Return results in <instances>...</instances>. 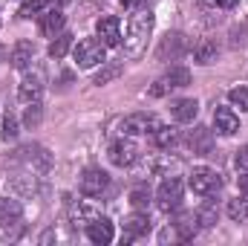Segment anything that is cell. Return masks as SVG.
Returning a JSON list of instances; mask_svg holds the SVG:
<instances>
[{
    "label": "cell",
    "mask_w": 248,
    "mask_h": 246,
    "mask_svg": "<svg viewBox=\"0 0 248 246\" xmlns=\"http://www.w3.org/2000/svg\"><path fill=\"white\" fill-rule=\"evenodd\" d=\"M153 32V12L150 9H136L127 20V35H124V53L130 58H141L147 50V38Z\"/></svg>",
    "instance_id": "6da1fadb"
},
{
    "label": "cell",
    "mask_w": 248,
    "mask_h": 246,
    "mask_svg": "<svg viewBox=\"0 0 248 246\" xmlns=\"http://www.w3.org/2000/svg\"><path fill=\"white\" fill-rule=\"evenodd\" d=\"M104 44L98 41V38H84V41H78L75 44V50H72V58L75 64L81 67V70H93V67H98V64H104Z\"/></svg>",
    "instance_id": "7a4b0ae2"
},
{
    "label": "cell",
    "mask_w": 248,
    "mask_h": 246,
    "mask_svg": "<svg viewBox=\"0 0 248 246\" xmlns=\"http://www.w3.org/2000/svg\"><path fill=\"white\" fill-rule=\"evenodd\" d=\"M182 194H185V183L179 177L168 174L162 180V185H159V191H156V206L162 211H176L182 206Z\"/></svg>",
    "instance_id": "3957f363"
},
{
    "label": "cell",
    "mask_w": 248,
    "mask_h": 246,
    "mask_svg": "<svg viewBox=\"0 0 248 246\" xmlns=\"http://www.w3.org/2000/svg\"><path fill=\"white\" fill-rule=\"evenodd\" d=\"M190 84V70L185 67H173V70H168L153 87H150V96L153 99H159V96H165V93H170V90H182Z\"/></svg>",
    "instance_id": "277c9868"
},
{
    "label": "cell",
    "mask_w": 248,
    "mask_h": 246,
    "mask_svg": "<svg viewBox=\"0 0 248 246\" xmlns=\"http://www.w3.org/2000/svg\"><path fill=\"white\" fill-rule=\"evenodd\" d=\"M159 119L153 116V113H133V116H127L122 119V133L124 136H153V130L159 127Z\"/></svg>",
    "instance_id": "5b68a950"
},
{
    "label": "cell",
    "mask_w": 248,
    "mask_h": 246,
    "mask_svg": "<svg viewBox=\"0 0 248 246\" xmlns=\"http://www.w3.org/2000/svg\"><path fill=\"white\" fill-rule=\"evenodd\" d=\"M107 157H110V162H113L116 168H130V165L139 159V148H136V142H133L130 136H122V139H116V142L110 145Z\"/></svg>",
    "instance_id": "8992f818"
},
{
    "label": "cell",
    "mask_w": 248,
    "mask_h": 246,
    "mask_svg": "<svg viewBox=\"0 0 248 246\" xmlns=\"http://www.w3.org/2000/svg\"><path fill=\"white\" fill-rule=\"evenodd\" d=\"M187 183H190V188H193V194H202V197H208V194H217V191H219L222 177H219L214 168H193Z\"/></svg>",
    "instance_id": "52a82bcc"
},
{
    "label": "cell",
    "mask_w": 248,
    "mask_h": 246,
    "mask_svg": "<svg viewBox=\"0 0 248 246\" xmlns=\"http://www.w3.org/2000/svg\"><path fill=\"white\" fill-rule=\"evenodd\" d=\"M95 35H98V41H101L107 50L122 47V23H119V18H113V15L101 18V20L95 23Z\"/></svg>",
    "instance_id": "ba28073f"
},
{
    "label": "cell",
    "mask_w": 248,
    "mask_h": 246,
    "mask_svg": "<svg viewBox=\"0 0 248 246\" xmlns=\"http://www.w3.org/2000/svg\"><path fill=\"white\" fill-rule=\"evenodd\" d=\"M107 185H110L107 171H101V168H87L84 177H81V194H84V197H101V194L107 191Z\"/></svg>",
    "instance_id": "9c48e42d"
},
{
    "label": "cell",
    "mask_w": 248,
    "mask_h": 246,
    "mask_svg": "<svg viewBox=\"0 0 248 246\" xmlns=\"http://www.w3.org/2000/svg\"><path fill=\"white\" fill-rule=\"evenodd\" d=\"M182 53H185V35H179V32H168L165 38H162V44H159V50H156V58L159 61H176V58H182Z\"/></svg>",
    "instance_id": "30bf717a"
},
{
    "label": "cell",
    "mask_w": 248,
    "mask_h": 246,
    "mask_svg": "<svg viewBox=\"0 0 248 246\" xmlns=\"http://www.w3.org/2000/svg\"><path fill=\"white\" fill-rule=\"evenodd\" d=\"M147 232H150V217H147V214H141V211H136V214H130V217L124 220L122 241H124V244H133V241L144 238Z\"/></svg>",
    "instance_id": "8fae6325"
},
{
    "label": "cell",
    "mask_w": 248,
    "mask_h": 246,
    "mask_svg": "<svg viewBox=\"0 0 248 246\" xmlns=\"http://www.w3.org/2000/svg\"><path fill=\"white\" fill-rule=\"evenodd\" d=\"M41 96H44V81H41V75H38V72L23 75V78H20V87H17V99H20L23 105H32V102H41Z\"/></svg>",
    "instance_id": "7c38bea8"
},
{
    "label": "cell",
    "mask_w": 248,
    "mask_h": 246,
    "mask_svg": "<svg viewBox=\"0 0 248 246\" xmlns=\"http://www.w3.org/2000/svg\"><path fill=\"white\" fill-rule=\"evenodd\" d=\"M87 238L93 241V244H98V246H107V244H113V238H116V229H113V223L107 220V217H95L90 226H87Z\"/></svg>",
    "instance_id": "4fadbf2b"
},
{
    "label": "cell",
    "mask_w": 248,
    "mask_h": 246,
    "mask_svg": "<svg viewBox=\"0 0 248 246\" xmlns=\"http://www.w3.org/2000/svg\"><path fill=\"white\" fill-rule=\"evenodd\" d=\"M214 127H217V133H222V136H234V133L240 130V119H237V113H234L231 107H217V110H214Z\"/></svg>",
    "instance_id": "5bb4252c"
},
{
    "label": "cell",
    "mask_w": 248,
    "mask_h": 246,
    "mask_svg": "<svg viewBox=\"0 0 248 246\" xmlns=\"http://www.w3.org/2000/svg\"><path fill=\"white\" fill-rule=\"evenodd\" d=\"M187 148L193 151V154H211V148H214V133L208 130V127H193L190 133H187Z\"/></svg>",
    "instance_id": "9a60e30c"
},
{
    "label": "cell",
    "mask_w": 248,
    "mask_h": 246,
    "mask_svg": "<svg viewBox=\"0 0 248 246\" xmlns=\"http://www.w3.org/2000/svg\"><path fill=\"white\" fill-rule=\"evenodd\" d=\"M63 26H66V15H63L61 9H46V12L41 15V32H44L46 38L61 35Z\"/></svg>",
    "instance_id": "2e32d148"
},
{
    "label": "cell",
    "mask_w": 248,
    "mask_h": 246,
    "mask_svg": "<svg viewBox=\"0 0 248 246\" xmlns=\"http://www.w3.org/2000/svg\"><path fill=\"white\" fill-rule=\"evenodd\" d=\"M196 113H199V102L196 99H179V102L170 105V116L179 124H190L196 119Z\"/></svg>",
    "instance_id": "e0dca14e"
},
{
    "label": "cell",
    "mask_w": 248,
    "mask_h": 246,
    "mask_svg": "<svg viewBox=\"0 0 248 246\" xmlns=\"http://www.w3.org/2000/svg\"><path fill=\"white\" fill-rule=\"evenodd\" d=\"M173 232H176V241H193L196 232H199V217H196V211H185V214L173 223Z\"/></svg>",
    "instance_id": "ac0fdd59"
},
{
    "label": "cell",
    "mask_w": 248,
    "mask_h": 246,
    "mask_svg": "<svg viewBox=\"0 0 248 246\" xmlns=\"http://www.w3.org/2000/svg\"><path fill=\"white\" fill-rule=\"evenodd\" d=\"M95 217H98V209H95L93 203H87V200H78V203L69 209V220H72V226H90Z\"/></svg>",
    "instance_id": "d6986e66"
},
{
    "label": "cell",
    "mask_w": 248,
    "mask_h": 246,
    "mask_svg": "<svg viewBox=\"0 0 248 246\" xmlns=\"http://www.w3.org/2000/svg\"><path fill=\"white\" fill-rule=\"evenodd\" d=\"M35 58V47H32V41H17L15 47H12V53H9V61L15 70H26L29 64Z\"/></svg>",
    "instance_id": "ffe728a7"
},
{
    "label": "cell",
    "mask_w": 248,
    "mask_h": 246,
    "mask_svg": "<svg viewBox=\"0 0 248 246\" xmlns=\"http://www.w3.org/2000/svg\"><path fill=\"white\" fill-rule=\"evenodd\" d=\"M23 217V206L17 200H9V197H0V223H17Z\"/></svg>",
    "instance_id": "44dd1931"
},
{
    "label": "cell",
    "mask_w": 248,
    "mask_h": 246,
    "mask_svg": "<svg viewBox=\"0 0 248 246\" xmlns=\"http://www.w3.org/2000/svg\"><path fill=\"white\" fill-rule=\"evenodd\" d=\"M217 55H219V50H217V44H214V41H199V44H196V50H193V58H196V64H202V67L214 64V61H217Z\"/></svg>",
    "instance_id": "7402d4cb"
},
{
    "label": "cell",
    "mask_w": 248,
    "mask_h": 246,
    "mask_svg": "<svg viewBox=\"0 0 248 246\" xmlns=\"http://www.w3.org/2000/svg\"><path fill=\"white\" fill-rule=\"evenodd\" d=\"M225 211H228V217L234 220V223H246L248 220V197H237V200H228V206H225Z\"/></svg>",
    "instance_id": "603a6c76"
},
{
    "label": "cell",
    "mask_w": 248,
    "mask_h": 246,
    "mask_svg": "<svg viewBox=\"0 0 248 246\" xmlns=\"http://www.w3.org/2000/svg\"><path fill=\"white\" fill-rule=\"evenodd\" d=\"M69 50H72V35H69V32H61V35H55V41L49 44V58L61 61Z\"/></svg>",
    "instance_id": "cb8c5ba5"
},
{
    "label": "cell",
    "mask_w": 248,
    "mask_h": 246,
    "mask_svg": "<svg viewBox=\"0 0 248 246\" xmlns=\"http://www.w3.org/2000/svg\"><path fill=\"white\" fill-rule=\"evenodd\" d=\"M176 139H179V136H176V130H173V127H168V124H159V127L153 130V145H156V148H173V145H176Z\"/></svg>",
    "instance_id": "d4e9b609"
},
{
    "label": "cell",
    "mask_w": 248,
    "mask_h": 246,
    "mask_svg": "<svg viewBox=\"0 0 248 246\" xmlns=\"http://www.w3.org/2000/svg\"><path fill=\"white\" fill-rule=\"evenodd\" d=\"M150 197H153V194H150L147 185H136V188L130 191V203H133L136 211H144V209L150 206Z\"/></svg>",
    "instance_id": "484cf974"
},
{
    "label": "cell",
    "mask_w": 248,
    "mask_h": 246,
    "mask_svg": "<svg viewBox=\"0 0 248 246\" xmlns=\"http://www.w3.org/2000/svg\"><path fill=\"white\" fill-rule=\"evenodd\" d=\"M196 217H199V226H217V220H219V209H217V203L208 200V203L196 211Z\"/></svg>",
    "instance_id": "4316f807"
},
{
    "label": "cell",
    "mask_w": 248,
    "mask_h": 246,
    "mask_svg": "<svg viewBox=\"0 0 248 246\" xmlns=\"http://www.w3.org/2000/svg\"><path fill=\"white\" fill-rule=\"evenodd\" d=\"M49 9V0H26L23 6H20V18H41L44 12Z\"/></svg>",
    "instance_id": "83f0119b"
},
{
    "label": "cell",
    "mask_w": 248,
    "mask_h": 246,
    "mask_svg": "<svg viewBox=\"0 0 248 246\" xmlns=\"http://www.w3.org/2000/svg\"><path fill=\"white\" fill-rule=\"evenodd\" d=\"M119 75H122V64H107V67L95 75V84H98V87H101V84H110V81L119 78Z\"/></svg>",
    "instance_id": "f1b7e54d"
},
{
    "label": "cell",
    "mask_w": 248,
    "mask_h": 246,
    "mask_svg": "<svg viewBox=\"0 0 248 246\" xmlns=\"http://www.w3.org/2000/svg\"><path fill=\"white\" fill-rule=\"evenodd\" d=\"M228 99H231L234 107H240V110L248 113V87H234V90L228 93Z\"/></svg>",
    "instance_id": "f546056e"
},
{
    "label": "cell",
    "mask_w": 248,
    "mask_h": 246,
    "mask_svg": "<svg viewBox=\"0 0 248 246\" xmlns=\"http://www.w3.org/2000/svg\"><path fill=\"white\" fill-rule=\"evenodd\" d=\"M23 124H26V127H35V124H41V102H32V105H26Z\"/></svg>",
    "instance_id": "4dcf8cb0"
},
{
    "label": "cell",
    "mask_w": 248,
    "mask_h": 246,
    "mask_svg": "<svg viewBox=\"0 0 248 246\" xmlns=\"http://www.w3.org/2000/svg\"><path fill=\"white\" fill-rule=\"evenodd\" d=\"M17 133H20V130H17V119H15L12 113H6V116H3V130H0V136H3V139H17Z\"/></svg>",
    "instance_id": "1f68e13d"
},
{
    "label": "cell",
    "mask_w": 248,
    "mask_h": 246,
    "mask_svg": "<svg viewBox=\"0 0 248 246\" xmlns=\"http://www.w3.org/2000/svg\"><path fill=\"white\" fill-rule=\"evenodd\" d=\"M234 165H237V171H240V174H246V171H248V145L243 148V151H237Z\"/></svg>",
    "instance_id": "d6a6232c"
},
{
    "label": "cell",
    "mask_w": 248,
    "mask_h": 246,
    "mask_svg": "<svg viewBox=\"0 0 248 246\" xmlns=\"http://www.w3.org/2000/svg\"><path fill=\"white\" fill-rule=\"evenodd\" d=\"M211 6H217V9H234L237 6V0H208Z\"/></svg>",
    "instance_id": "836d02e7"
},
{
    "label": "cell",
    "mask_w": 248,
    "mask_h": 246,
    "mask_svg": "<svg viewBox=\"0 0 248 246\" xmlns=\"http://www.w3.org/2000/svg\"><path fill=\"white\" fill-rule=\"evenodd\" d=\"M240 191L248 197V171H246V174H240Z\"/></svg>",
    "instance_id": "e575fe53"
},
{
    "label": "cell",
    "mask_w": 248,
    "mask_h": 246,
    "mask_svg": "<svg viewBox=\"0 0 248 246\" xmlns=\"http://www.w3.org/2000/svg\"><path fill=\"white\" fill-rule=\"evenodd\" d=\"M139 3H141V0H122V6H124V9H136Z\"/></svg>",
    "instance_id": "d590c367"
}]
</instances>
